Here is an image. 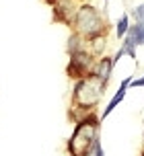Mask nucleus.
<instances>
[{
  "mask_svg": "<svg viewBox=\"0 0 144 156\" xmlns=\"http://www.w3.org/2000/svg\"><path fill=\"white\" fill-rule=\"evenodd\" d=\"M105 88H107V84L101 82L93 74H88L85 78H78L74 82V86H72V111H74L76 121L95 111L99 101L103 99Z\"/></svg>",
  "mask_w": 144,
  "mask_h": 156,
  "instance_id": "f257e3e1",
  "label": "nucleus"
},
{
  "mask_svg": "<svg viewBox=\"0 0 144 156\" xmlns=\"http://www.w3.org/2000/svg\"><path fill=\"white\" fill-rule=\"evenodd\" d=\"M99 132H101V123L95 113H88L87 117L78 119L70 140L66 144V152L70 156H91L95 146L101 142Z\"/></svg>",
  "mask_w": 144,
  "mask_h": 156,
  "instance_id": "f03ea898",
  "label": "nucleus"
},
{
  "mask_svg": "<svg viewBox=\"0 0 144 156\" xmlns=\"http://www.w3.org/2000/svg\"><path fill=\"white\" fill-rule=\"evenodd\" d=\"M74 33L82 35L85 39L97 37V35H103L107 33V16L101 15V10L88 2H80L76 19L72 23Z\"/></svg>",
  "mask_w": 144,
  "mask_h": 156,
  "instance_id": "7ed1b4c3",
  "label": "nucleus"
},
{
  "mask_svg": "<svg viewBox=\"0 0 144 156\" xmlns=\"http://www.w3.org/2000/svg\"><path fill=\"white\" fill-rule=\"evenodd\" d=\"M97 58L88 49H85V51H78V54L70 55V62H68V68H66V72H68V76L70 78H85L88 76L91 72H93V66H95Z\"/></svg>",
  "mask_w": 144,
  "mask_h": 156,
  "instance_id": "20e7f679",
  "label": "nucleus"
},
{
  "mask_svg": "<svg viewBox=\"0 0 144 156\" xmlns=\"http://www.w3.org/2000/svg\"><path fill=\"white\" fill-rule=\"evenodd\" d=\"M78 6L80 2H76V0H58L54 4V19L58 23L72 27L74 19H76V12H78Z\"/></svg>",
  "mask_w": 144,
  "mask_h": 156,
  "instance_id": "39448f33",
  "label": "nucleus"
},
{
  "mask_svg": "<svg viewBox=\"0 0 144 156\" xmlns=\"http://www.w3.org/2000/svg\"><path fill=\"white\" fill-rule=\"evenodd\" d=\"M113 68H115V64H113V58L109 55H103V58H97L95 66H93V76H97L101 82L105 84H109V80H111V74H113Z\"/></svg>",
  "mask_w": 144,
  "mask_h": 156,
  "instance_id": "423d86ee",
  "label": "nucleus"
},
{
  "mask_svg": "<svg viewBox=\"0 0 144 156\" xmlns=\"http://www.w3.org/2000/svg\"><path fill=\"white\" fill-rule=\"evenodd\" d=\"M130 84H132V76H128L124 82L120 84V88L115 90V94L111 97V101L105 105V109H103V113H101V119H105V117H109L115 111V107H120L121 105V101L126 99V94H128V88H130Z\"/></svg>",
  "mask_w": 144,
  "mask_h": 156,
  "instance_id": "0eeeda50",
  "label": "nucleus"
},
{
  "mask_svg": "<svg viewBox=\"0 0 144 156\" xmlns=\"http://www.w3.org/2000/svg\"><path fill=\"white\" fill-rule=\"evenodd\" d=\"M87 47H88V51L95 55V58H103L105 49H107V33L97 35V37H91L87 41Z\"/></svg>",
  "mask_w": 144,
  "mask_h": 156,
  "instance_id": "6e6552de",
  "label": "nucleus"
},
{
  "mask_svg": "<svg viewBox=\"0 0 144 156\" xmlns=\"http://www.w3.org/2000/svg\"><path fill=\"white\" fill-rule=\"evenodd\" d=\"M87 41H88V39H85L82 35H78V33L72 31V35L68 37V43H66V51H68V55H74V54H78V51L88 49Z\"/></svg>",
  "mask_w": 144,
  "mask_h": 156,
  "instance_id": "1a4fd4ad",
  "label": "nucleus"
},
{
  "mask_svg": "<svg viewBox=\"0 0 144 156\" xmlns=\"http://www.w3.org/2000/svg\"><path fill=\"white\" fill-rule=\"evenodd\" d=\"M126 37L130 41H134V45H144V21H134V25L130 27V31Z\"/></svg>",
  "mask_w": 144,
  "mask_h": 156,
  "instance_id": "9d476101",
  "label": "nucleus"
},
{
  "mask_svg": "<svg viewBox=\"0 0 144 156\" xmlns=\"http://www.w3.org/2000/svg\"><path fill=\"white\" fill-rule=\"evenodd\" d=\"M130 27H132V16H130L128 12H121V16L117 19V25H115V37L124 39L128 35Z\"/></svg>",
  "mask_w": 144,
  "mask_h": 156,
  "instance_id": "9b49d317",
  "label": "nucleus"
},
{
  "mask_svg": "<svg viewBox=\"0 0 144 156\" xmlns=\"http://www.w3.org/2000/svg\"><path fill=\"white\" fill-rule=\"evenodd\" d=\"M130 16H132L134 21H144V2L132 8V15H130Z\"/></svg>",
  "mask_w": 144,
  "mask_h": 156,
  "instance_id": "f8f14e48",
  "label": "nucleus"
},
{
  "mask_svg": "<svg viewBox=\"0 0 144 156\" xmlns=\"http://www.w3.org/2000/svg\"><path fill=\"white\" fill-rule=\"evenodd\" d=\"M91 156H105V152H103V146H101V142L95 146V150L91 152Z\"/></svg>",
  "mask_w": 144,
  "mask_h": 156,
  "instance_id": "ddd939ff",
  "label": "nucleus"
},
{
  "mask_svg": "<svg viewBox=\"0 0 144 156\" xmlns=\"http://www.w3.org/2000/svg\"><path fill=\"white\" fill-rule=\"evenodd\" d=\"M130 86H144V76L136 78V80H132V84H130Z\"/></svg>",
  "mask_w": 144,
  "mask_h": 156,
  "instance_id": "4468645a",
  "label": "nucleus"
},
{
  "mask_svg": "<svg viewBox=\"0 0 144 156\" xmlns=\"http://www.w3.org/2000/svg\"><path fill=\"white\" fill-rule=\"evenodd\" d=\"M45 2H48V4H49V6H54V4H56V2H58V0H45Z\"/></svg>",
  "mask_w": 144,
  "mask_h": 156,
  "instance_id": "2eb2a0df",
  "label": "nucleus"
},
{
  "mask_svg": "<svg viewBox=\"0 0 144 156\" xmlns=\"http://www.w3.org/2000/svg\"><path fill=\"white\" fill-rule=\"evenodd\" d=\"M142 138H144V121H142Z\"/></svg>",
  "mask_w": 144,
  "mask_h": 156,
  "instance_id": "dca6fc26",
  "label": "nucleus"
},
{
  "mask_svg": "<svg viewBox=\"0 0 144 156\" xmlns=\"http://www.w3.org/2000/svg\"><path fill=\"white\" fill-rule=\"evenodd\" d=\"M76 2H87V0H76Z\"/></svg>",
  "mask_w": 144,
  "mask_h": 156,
  "instance_id": "f3484780",
  "label": "nucleus"
},
{
  "mask_svg": "<svg viewBox=\"0 0 144 156\" xmlns=\"http://www.w3.org/2000/svg\"><path fill=\"white\" fill-rule=\"evenodd\" d=\"M103 2H105V4H107V2H109V0H103Z\"/></svg>",
  "mask_w": 144,
  "mask_h": 156,
  "instance_id": "a211bd4d",
  "label": "nucleus"
},
{
  "mask_svg": "<svg viewBox=\"0 0 144 156\" xmlns=\"http://www.w3.org/2000/svg\"><path fill=\"white\" fill-rule=\"evenodd\" d=\"M142 156H144V152H142Z\"/></svg>",
  "mask_w": 144,
  "mask_h": 156,
  "instance_id": "6ab92c4d",
  "label": "nucleus"
},
{
  "mask_svg": "<svg viewBox=\"0 0 144 156\" xmlns=\"http://www.w3.org/2000/svg\"><path fill=\"white\" fill-rule=\"evenodd\" d=\"M68 156H70V154H68Z\"/></svg>",
  "mask_w": 144,
  "mask_h": 156,
  "instance_id": "aec40b11",
  "label": "nucleus"
}]
</instances>
